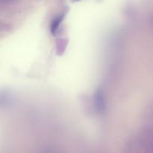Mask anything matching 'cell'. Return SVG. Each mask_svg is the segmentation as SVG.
Listing matches in <instances>:
<instances>
[{"label": "cell", "mask_w": 153, "mask_h": 153, "mask_svg": "<svg viewBox=\"0 0 153 153\" xmlns=\"http://www.w3.org/2000/svg\"><path fill=\"white\" fill-rule=\"evenodd\" d=\"M16 0H1V4L2 5H7V4H10L11 3L14 2Z\"/></svg>", "instance_id": "obj_3"}, {"label": "cell", "mask_w": 153, "mask_h": 153, "mask_svg": "<svg viewBox=\"0 0 153 153\" xmlns=\"http://www.w3.org/2000/svg\"><path fill=\"white\" fill-rule=\"evenodd\" d=\"M64 14H60L58 15V16H57L52 21L50 25V32L51 33H52V35H55L56 33L58 32L60 26H61V23H62L63 20H64Z\"/></svg>", "instance_id": "obj_2"}, {"label": "cell", "mask_w": 153, "mask_h": 153, "mask_svg": "<svg viewBox=\"0 0 153 153\" xmlns=\"http://www.w3.org/2000/svg\"><path fill=\"white\" fill-rule=\"evenodd\" d=\"M94 104L95 107L99 112H103L105 109V99L104 94L101 90H97L94 95Z\"/></svg>", "instance_id": "obj_1"}]
</instances>
